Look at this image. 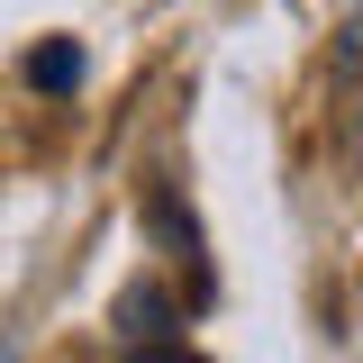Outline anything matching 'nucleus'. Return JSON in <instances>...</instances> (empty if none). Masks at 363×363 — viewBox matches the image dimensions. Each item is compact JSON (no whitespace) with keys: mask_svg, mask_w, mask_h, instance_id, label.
Returning a JSON list of instances; mask_svg holds the SVG:
<instances>
[{"mask_svg":"<svg viewBox=\"0 0 363 363\" xmlns=\"http://www.w3.org/2000/svg\"><path fill=\"white\" fill-rule=\"evenodd\" d=\"M28 82H37V91H73V82H82V45H73V37L37 45V55H28Z\"/></svg>","mask_w":363,"mask_h":363,"instance_id":"f03ea898","label":"nucleus"},{"mask_svg":"<svg viewBox=\"0 0 363 363\" xmlns=\"http://www.w3.org/2000/svg\"><path fill=\"white\" fill-rule=\"evenodd\" d=\"M118 336H128L136 354H164V345H173V309H164L155 291H128V300H118Z\"/></svg>","mask_w":363,"mask_h":363,"instance_id":"f257e3e1","label":"nucleus"},{"mask_svg":"<svg viewBox=\"0 0 363 363\" xmlns=\"http://www.w3.org/2000/svg\"><path fill=\"white\" fill-rule=\"evenodd\" d=\"M164 363H191V354H164Z\"/></svg>","mask_w":363,"mask_h":363,"instance_id":"7ed1b4c3","label":"nucleus"}]
</instances>
